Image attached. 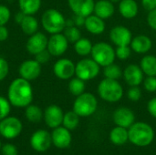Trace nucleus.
<instances>
[{"mask_svg": "<svg viewBox=\"0 0 156 155\" xmlns=\"http://www.w3.org/2000/svg\"><path fill=\"white\" fill-rule=\"evenodd\" d=\"M50 56L51 55L48 52V49H45V50H43V51H41L39 53H37V55H35V57H36L35 59L37 61H38L40 64H44V63H47L49 60Z\"/></svg>", "mask_w": 156, "mask_h": 155, "instance_id": "nucleus-40", "label": "nucleus"}, {"mask_svg": "<svg viewBox=\"0 0 156 155\" xmlns=\"http://www.w3.org/2000/svg\"><path fill=\"white\" fill-rule=\"evenodd\" d=\"M51 143H52L51 135L49 134L48 132L44 130H39L35 132L30 138L31 147L38 153H43L48 151Z\"/></svg>", "mask_w": 156, "mask_h": 155, "instance_id": "nucleus-11", "label": "nucleus"}, {"mask_svg": "<svg viewBox=\"0 0 156 155\" xmlns=\"http://www.w3.org/2000/svg\"><path fill=\"white\" fill-rule=\"evenodd\" d=\"M85 87H86L85 81L78 77L71 79L69 80V86H68L69 92L74 96H79V95L82 94L85 90Z\"/></svg>", "mask_w": 156, "mask_h": 155, "instance_id": "nucleus-31", "label": "nucleus"}, {"mask_svg": "<svg viewBox=\"0 0 156 155\" xmlns=\"http://www.w3.org/2000/svg\"><path fill=\"white\" fill-rule=\"evenodd\" d=\"M43 28L49 34H58L64 31L66 27V19L64 16L55 8L46 10L41 17Z\"/></svg>", "mask_w": 156, "mask_h": 155, "instance_id": "nucleus-3", "label": "nucleus"}, {"mask_svg": "<svg viewBox=\"0 0 156 155\" xmlns=\"http://www.w3.org/2000/svg\"><path fill=\"white\" fill-rule=\"evenodd\" d=\"M18 6L20 11L25 15L33 16L39 10L41 0H18Z\"/></svg>", "mask_w": 156, "mask_h": 155, "instance_id": "nucleus-27", "label": "nucleus"}, {"mask_svg": "<svg viewBox=\"0 0 156 155\" xmlns=\"http://www.w3.org/2000/svg\"><path fill=\"white\" fill-rule=\"evenodd\" d=\"M144 87L148 92L156 91V76H147L144 80Z\"/></svg>", "mask_w": 156, "mask_h": 155, "instance_id": "nucleus-38", "label": "nucleus"}, {"mask_svg": "<svg viewBox=\"0 0 156 155\" xmlns=\"http://www.w3.org/2000/svg\"><path fill=\"white\" fill-rule=\"evenodd\" d=\"M85 19L86 17L82 16H78V15H75L74 18H73V22H74V25L76 26H84L85 24Z\"/></svg>", "mask_w": 156, "mask_h": 155, "instance_id": "nucleus-45", "label": "nucleus"}, {"mask_svg": "<svg viewBox=\"0 0 156 155\" xmlns=\"http://www.w3.org/2000/svg\"><path fill=\"white\" fill-rule=\"evenodd\" d=\"M68 4L74 15L87 17L94 11V0H68Z\"/></svg>", "mask_w": 156, "mask_h": 155, "instance_id": "nucleus-18", "label": "nucleus"}, {"mask_svg": "<svg viewBox=\"0 0 156 155\" xmlns=\"http://www.w3.org/2000/svg\"><path fill=\"white\" fill-rule=\"evenodd\" d=\"M2 154L3 155H17V149L13 144H5L2 147Z\"/></svg>", "mask_w": 156, "mask_h": 155, "instance_id": "nucleus-41", "label": "nucleus"}, {"mask_svg": "<svg viewBox=\"0 0 156 155\" xmlns=\"http://www.w3.org/2000/svg\"><path fill=\"white\" fill-rule=\"evenodd\" d=\"M139 6L134 0H121L119 3V12L126 19L134 18L138 14Z\"/></svg>", "mask_w": 156, "mask_h": 155, "instance_id": "nucleus-23", "label": "nucleus"}, {"mask_svg": "<svg viewBox=\"0 0 156 155\" xmlns=\"http://www.w3.org/2000/svg\"><path fill=\"white\" fill-rule=\"evenodd\" d=\"M64 36L70 43L77 42L81 37V33L78 26H66L64 29Z\"/></svg>", "mask_w": 156, "mask_h": 155, "instance_id": "nucleus-33", "label": "nucleus"}, {"mask_svg": "<svg viewBox=\"0 0 156 155\" xmlns=\"http://www.w3.org/2000/svg\"><path fill=\"white\" fill-rule=\"evenodd\" d=\"M19 25L21 26L22 31L28 36L35 34L38 28V21L32 15H26Z\"/></svg>", "mask_w": 156, "mask_h": 155, "instance_id": "nucleus-25", "label": "nucleus"}, {"mask_svg": "<svg viewBox=\"0 0 156 155\" xmlns=\"http://www.w3.org/2000/svg\"><path fill=\"white\" fill-rule=\"evenodd\" d=\"M48 40V38L46 37L45 34L41 32H36L27 39L26 48L27 52L31 55H37V53L47 49Z\"/></svg>", "mask_w": 156, "mask_h": 155, "instance_id": "nucleus-14", "label": "nucleus"}, {"mask_svg": "<svg viewBox=\"0 0 156 155\" xmlns=\"http://www.w3.org/2000/svg\"><path fill=\"white\" fill-rule=\"evenodd\" d=\"M128 99L132 101H138L142 98V90L139 86L131 87L127 93Z\"/></svg>", "mask_w": 156, "mask_h": 155, "instance_id": "nucleus-37", "label": "nucleus"}, {"mask_svg": "<svg viewBox=\"0 0 156 155\" xmlns=\"http://www.w3.org/2000/svg\"><path fill=\"white\" fill-rule=\"evenodd\" d=\"M42 71L41 64L36 59L26 60L19 66V75L21 78L30 81L37 79Z\"/></svg>", "mask_w": 156, "mask_h": 155, "instance_id": "nucleus-13", "label": "nucleus"}, {"mask_svg": "<svg viewBox=\"0 0 156 155\" xmlns=\"http://www.w3.org/2000/svg\"><path fill=\"white\" fill-rule=\"evenodd\" d=\"M110 39L117 47L129 46L133 39V34L128 27L116 26L110 31Z\"/></svg>", "mask_w": 156, "mask_h": 155, "instance_id": "nucleus-10", "label": "nucleus"}, {"mask_svg": "<svg viewBox=\"0 0 156 155\" xmlns=\"http://www.w3.org/2000/svg\"><path fill=\"white\" fill-rule=\"evenodd\" d=\"M142 5L145 10L150 12L156 8V0H142Z\"/></svg>", "mask_w": 156, "mask_h": 155, "instance_id": "nucleus-44", "label": "nucleus"}, {"mask_svg": "<svg viewBox=\"0 0 156 155\" xmlns=\"http://www.w3.org/2000/svg\"><path fill=\"white\" fill-rule=\"evenodd\" d=\"M80 123V116L74 111H68L64 114L62 124L65 128H67L69 131L75 130Z\"/></svg>", "mask_w": 156, "mask_h": 155, "instance_id": "nucleus-30", "label": "nucleus"}, {"mask_svg": "<svg viewBox=\"0 0 156 155\" xmlns=\"http://www.w3.org/2000/svg\"><path fill=\"white\" fill-rule=\"evenodd\" d=\"M91 58L101 67H106L114 63L116 55L112 45L106 42H98L92 46Z\"/></svg>", "mask_w": 156, "mask_h": 155, "instance_id": "nucleus-6", "label": "nucleus"}, {"mask_svg": "<svg viewBox=\"0 0 156 155\" xmlns=\"http://www.w3.org/2000/svg\"><path fill=\"white\" fill-rule=\"evenodd\" d=\"M115 8L110 0H99L94 5V14L102 19H108L114 14Z\"/></svg>", "mask_w": 156, "mask_h": 155, "instance_id": "nucleus-22", "label": "nucleus"}, {"mask_svg": "<svg viewBox=\"0 0 156 155\" xmlns=\"http://www.w3.org/2000/svg\"><path fill=\"white\" fill-rule=\"evenodd\" d=\"M122 77L130 87L139 86L144 82V72L141 67L136 64L128 65L122 72Z\"/></svg>", "mask_w": 156, "mask_h": 155, "instance_id": "nucleus-16", "label": "nucleus"}, {"mask_svg": "<svg viewBox=\"0 0 156 155\" xmlns=\"http://www.w3.org/2000/svg\"><path fill=\"white\" fill-rule=\"evenodd\" d=\"M9 72V65L8 62L4 58L0 57V81L4 80Z\"/></svg>", "mask_w": 156, "mask_h": 155, "instance_id": "nucleus-39", "label": "nucleus"}, {"mask_svg": "<svg viewBox=\"0 0 156 155\" xmlns=\"http://www.w3.org/2000/svg\"><path fill=\"white\" fill-rule=\"evenodd\" d=\"M147 110H148L149 113L156 119V97L149 100V102L147 104Z\"/></svg>", "mask_w": 156, "mask_h": 155, "instance_id": "nucleus-43", "label": "nucleus"}, {"mask_svg": "<svg viewBox=\"0 0 156 155\" xmlns=\"http://www.w3.org/2000/svg\"><path fill=\"white\" fill-rule=\"evenodd\" d=\"M129 140V133L126 128L117 126L110 132V141L115 145H123Z\"/></svg>", "mask_w": 156, "mask_h": 155, "instance_id": "nucleus-24", "label": "nucleus"}, {"mask_svg": "<svg viewBox=\"0 0 156 155\" xmlns=\"http://www.w3.org/2000/svg\"><path fill=\"white\" fill-rule=\"evenodd\" d=\"M112 4H115V3H120L121 0H110Z\"/></svg>", "mask_w": 156, "mask_h": 155, "instance_id": "nucleus-48", "label": "nucleus"}, {"mask_svg": "<svg viewBox=\"0 0 156 155\" xmlns=\"http://www.w3.org/2000/svg\"><path fill=\"white\" fill-rule=\"evenodd\" d=\"M113 122L117 126L123 128H130L135 121V115L133 111L126 107H121L115 110L112 116Z\"/></svg>", "mask_w": 156, "mask_h": 155, "instance_id": "nucleus-15", "label": "nucleus"}, {"mask_svg": "<svg viewBox=\"0 0 156 155\" xmlns=\"http://www.w3.org/2000/svg\"><path fill=\"white\" fill-rule=\"evenodd\" d=\"M85 28L88 32L93 35H101L105 30V23L104 19L99 17L96 15H90L85 19L84 24Z\"/></svg>", "mask_w": 156, "mask_h": 155, "instance_id": "nucleus-21", "label": "nucleus"}, {"mask_svg": "<svg viewBox=\"0 0 156 155\" xmlns=\"http://www.w3.org/2000/svg\"><path fill=\"white\" fill-rule=\"evenodd\" d=\"M98 94L107 102H117L123 96V89L118 80L104 79L98 85Z\"/></svg>", "mask_w": 156, "mask_h": 155, "instance_id": "nucleus-4", "label": "nucleus"}, {"mask_svg": "<svg viewBox=\"0 0 156 155\" xmlns=\"http://www.w3.org/2000/svg\"><path fill=\"white\" fill-rule=\"evenodd\" d=\"M7 99L15 107L28 106L33 100V89L30 82L21 77L14 79L8 87Z\"/></svg>", "mask_w": 156, "mask_h": 155, "instance_id": "nucleus-1", "label": "nucleus"}, {"mask_svg": "<svg viewBox=\"0 0 156 155\" xmlns=\"http://www.w3.org/2000/svg\"><path fill=\"white\" fill-rule=\"evenodd\" d=\"M64 113L58 105H50L44 111V120L46 124L52 129L59 127L63 122Z\"/></svg>", "mask_w": 156, "mask_h": 155, "instance_id": "nucleus-17", "label": "nucleus"}, {"mask_svg": "<svg viewBox=\"0 0 156 155\" xmlns=\"http://www.w3.org/2000/svg\"><path fill=\"white\" fill-rule=\"evenodd\" d=\"M51 138L52 143L59 149H65L69 147L71 143L70 132L64 126L55 128L51 133Z\"/></svg>", "mask_w": 156, "mask_h": 155, "instance_id": "nucleus-19", "label": "nucleus"}, {"mask_svg": "<svg viewBox=\"0 0 156 155\" xmlns=\"http://www.w3.org/2000/svg\"><path fill=\"white\" fill-rule=\"evenodd\" d=\"M10 112V102L8 99L0 96V121L6 118Z\"/></svg>", "mask_w": 156, "mask_h": 155, "instance_id": "nucleus-34", "label": "nucleus"}, {"mask_svg": "<svg viewBox=\"0 0 156 155\" xmlns=\"http://www.w3.org/2000/svg\"><path fill=\"white\" fill-rule=\"evenodd\" d=\"M22 122L16 117H6L0 122V134L6 139H15L22 132Z\"/></svg>", "mask_w": 156, "mask_h": 155, "instance_id": "nucleus-8", "label": "nucleus"}, {"mask_svg": "<svg viewBox=\"0 0 156 155\" xmlns=\"http://www.w3.org/2000/svg\"><path fill=\"white\" fill-rule=\"evenodd\" d=\"M122 72L123 71L121 69V68L117 64L112 63V64H110V65L104 67L103 75L106 79L118 80L119 79H121L122 77Z\"/></svg>", "mask_w": 156, "mask_h": 155, "instance_id": "nucleus-32", "label": "nucleus"}, {"mask_svg": "<svg viewBox=\"0 0 156 155\" xmlns=\"http://www.w3.org/2000/svg\"><path fill=\"white\" fill-rule=\"evenodd\" d=\"M101 70V66L92 58H84L76 64L75 75L84 81L95 79Z\"/></svg>", "mask_w": 156, "mask_h": 155, "instance_id": "nucleus-7", "label": "nucleus"}, {"mask_svg": "<svg viewBox=\"0 0 156 155\" xmlns=\"http://www.w3.org/2000/svg\"><path fill=\"white\" fill-rule=\"evenodd\" d=\"M8 37V29L5 26H0V42L6 40Z\"/></svg>", "mask_w": 156, "mask_h": 155, "instance_id": "nucleus-46", "label": "nucleus"}, {"mask_svg": "<svg viewBox=\"0 0 156 155\" xmlns=\"http://www.w3.org/2000/svg\"><path fill=\"white\" fill-rule=\"evenodd\" d=\"M98 108L97 98L89 92H83L77 96L73 103V111L80 117H89L92 115Z\"/></svg>", "mask_w": 156, "mask_h": 155, "instance_id": "nucleus-5", "label": "nucleus"}, {"mask_svg": "<svg viewBox=\"0 0 156 155\" xmlns=\"http://www.w3.org/2000/svg\"><path fill=\"white\" fill-rule=\"evenodd\" d=\"M0 147H1V143H0Z\"/></svg>", "mask_w": 156, "mask_h": 155, "instance_id": "nucleus-49", "label": "nucleus"}, {"mask_svg": "<svg viewBox=\"0 0 156 155\" xmlns=\"http://www.w3.org/2000/svg\"><path fill=\"white\" fill-rule=\"evenodd\" d=\"M147 23L152 29L156 31V8L149 12L147 16Z\"/></svg>", "mask_w": 156, "mask_h": 155, "instance_id": "nucleus-42", "label": "nucleus"}, {"mask_svg": "<svg viewBox=\"0 0 156 155\" xmlns=\"http://www.w3.org/2000/svg\"><path fill=\"white\" fill-rule=\"evenodd\" d=\"M132 54V48L129 46H122V47H117L115 50L116 57L121 60H125L131 57Z\"/></svg>", "mask_w": 156, "mask_h": 155, "instance_id": "nucleus-35", "label": "nucleus"}, {"mask_svg": "<svg viewBox=\"0 0 156 155\" xmlns=\"http://www.w3.org/2000/svg\"><path fill=\"white\" fill-rule=\"evenodd\" d=\"M132 50L137 54H145L149 52L153 47V42L151 38L145 35H138L133 37L130 44Z\"/></svg>", "mask_w": 156, "mask_h": 155, "instance_id": "nucleus-20", "label": "nucleus"}, {"mask_svg": "<svg viewBox=\"0 0 156 155\" xmlns=\"http://www.w3.org/2000/svg\"><path fill=\"white\" fill-rule=\"evenodd\" d=\"M144 74L147 76H156V57L154 55L144 56L140 63Z\"/></svg>", "mask_w": 156, "mask_h": 155, "instance_id": "nucleus-26", "label": "nucleus"}, {"mask_svg": "<svg viewBox=\"0 0 156 155\" xmlns=\"http://www.w3.org/2000/svg\"><path fill=\"white\" fill-rule=\"evenodd\" d=\"M25 115L26 118L31 122H39L44 116L42 110L38 106L31 105V104L26 107Z\"/></svg>", "mask_w": 156, "mask_h": 155, "instance_id": "nucleus-29", "label": "nucleus"}, {"mask_svg": "<svg viewBox=\"0 0 156 155\" xmlns=\"http://www.w3.org/2000/svg\"><path fill=\"white\" fill-rule=\"evenodd\" d=\"M69 47V41L64 36V34L58 33L53 34L48 40L47 49L50 53L51 56L59 57L63 55Z\"/></svg>", "mask_w": 156, "mask_h": 155, "instance_id": "nucleus-9", "label": "nucleus"}, {"mask_svg": "<svg viewBox=\"0 0 156 155\" xmlns=\"http://www.w3.org/2000/svg\"><path fill=\"white\" fill-rule=\"evenodd\" d=\"M11 17V12L6 5H0V26H5Z\"/></svg>", "mask_w": 156, "mask_h": 155, "instance_id": "nucleus-36", "label": "nucleus"}, {"mask_svg": "<svg viewBox=\"0 0 156 155\" xmlns=\"http://www.w3.org/2000/svg\"><path fill=\"white\" fill-rule=\"evenodd\" d=\"M25 16H26V15L20 11L19 13H17V14L16 15V21L18 24H20V23L22 22V20H23V18H24Z\"/></svg>", "mask_w": 156, "mask_h": 155, "instance_id": "nucleus-47", "label": "nucleus"}, {"mask_svg": "<svg viewBox=\"0 0 156 155\" xmlns=\"http://www.w3.org/2000/svg\"><path fill=\"white\" fill-rule=\"evenodd\" d=\"M76 65L69 58H60L53 66L55 76L60 79H69L75 75Z\"/></svg>", "mask_w": 156, "mask_h": 155, "instance_id": "nucleus-12", "label": "nucleus"}, {"mask_svg": "<svg viewBox=\"0 0 156 155\" xmlns=\"http://www.w3.org/2000/svg\"><path fill=\"white\" fill-rule=\"evenodd\" d=\"M92 46L93 45L90 39L85 37H80L77 42L74 43V49L78 55L85 57L91 53Z\"/></svg>", "mask_w": 156, "mask_h": 155, "instance_id": "nucleus-28", "label": "nucleus"}, {"mask_svg": "<svg viewBox=\"0 0 156 155\" xmlns=\"http://www.w3.org/2000/svg\"><path fill=\"white\" fill-rule=\"evenodd\" d=\"M129 141L139 147H145L152 143L154 138V129L145 122H134L128 130Z\"/></svg>", "mask_w": 156, "mask_h": 155, "instance_id": "nucleus-2", "label": "nucleus"}]
</instances>
